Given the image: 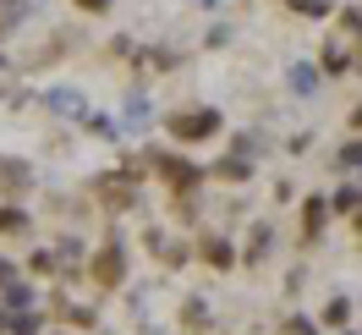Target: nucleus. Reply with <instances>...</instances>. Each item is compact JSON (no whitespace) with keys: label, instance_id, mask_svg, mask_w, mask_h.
I'll list each match as a JSON object with an SVG mask.
<instances>
[{"label":"nucleus","instance_id":"1","mask_svg":"<svg viewBox=\"0 0 362 335\" xmlns=\"http://www.w3.org/2000/svg\"><path fill=\"white\" fill-rule=\"evenodd\" d=\"M215 116H192V121H176V132H209Z\"/></svg>","mask_w":362,"mask_h":335}]
</instances>
